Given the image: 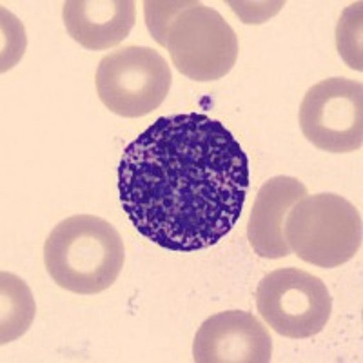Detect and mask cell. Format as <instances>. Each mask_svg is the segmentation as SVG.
<instances>
[{
	"mask_svg": "<svg viewBox=\"0 0 363 363\" xmlns=\"http://www.w3.org/2000/svg\"><path fill=\"white\" fill-rule=\"evenodd\" d=\"M186 2H153L145 0L144 15L149 33L153 35L155 40L165 48V33L169 28L171 21L184 9Z\"/></svg>",
	"mask_w": 363,
	"mask_h": 363,
	"instance_id": "13",
	"label": "cell"
},
{
	"mask_svg": "<svg viewBox=\"0 0 363 363\" xmlns=\"http://www.w3.org/2000/svg\"><path fill=\"white\" fill-rule=\"evenodd\" d=\"M165 48L173 66L196 82L223 79L238 58L235 29L202 2H186L167 28Z\"/></svg>",
	"mask_w": 363,
	"mask_h": 363,
	"instance_id": "4",
	"label": "cell"
},
{
	"mask_svg": "<svg viewBox=\"0 0 363 363\" xmlns=\"http://www.w3.org/2000/svg\"><path fill=\"white\" fill-rule=\"evenodd\" d=\"M284 235L300 260L318 267H338L362 249V215L338 194L303 196L287 213Z\"/></svg>",
	"mask_w": 363,
	"mask_h": 363,
	"instance_id": "3",
	"label": "cell"
},
{
	"mask_svg": "<svg viewBox=\"0 0 363 363\" xmlns=\"http://www.w3.org/2000/svg\"><path fill=\"white\" fill-rule=\"evenodd\" d=\"M272 340L264 323L245 311H223L207 318L196 330V363H267Z\"/></svg>",
	"mask_w": 363,
	"mask_h": 363,
	"instance_id": "8",
	"label": "cell"
},
{
	"mask_svg": "<svg viewBox=\"0 0 363 363\" xmlns=\"http://www.w3.org/2000/svg\"><path fill=\"white\" fill-rule=\"evenodd\" d=\"M33 294L24 280L11 274H0V343L13 342L28 333L35 320Z\"/></svg>",
	"mask_w": 363,
	"mask_h": 363,
	"instance_id": "11",
	"label": "cell"
},
{
	"mask_svg": "<svg viewBox=\"0 0 363 363\" xmlns=\"http://www.w3.org/2000/svg\"><path fill=\"white\" fill-rule=\"evenodd\" d=\"M307 196V187L298 178L274 177L260 187L247 223V238L252 251L267 260L291 255L284 225L291 207Z\"/></svg>",
	"mask_w": 363,
	"mask_h": 363,
	"instance_id": "9",
	"label": "cell"
},
{
	"mask_svg": "<svg viewBox=\"0 0 363 363\" xmlns=\"http://www.w3.org/2000/svg\"><path fill=\"white\" fill-rule=\"evenodd\" d=\"M67 33L91 51L115 48L129 37L136 21L131 0H69L62 6Z\"/></svg>",
	"mask_w": 363,
	"mask_h": 363,
	"instance_id": "10",
	"label": "cell"
},
{
	"mask_svg": "<svg viewBox=\"0 0 363 363\" xmlns=\"http://www.w3.org/2000/svg\"><path fill=\"white\" fill-rule=\"evenodd\" d=\"M307 140L327 153H352L363 144V86L343 77L314 84L300 106Z\"/></svg>",
	"mask_w": 363,
	"mask_h": 363,
	"instance_id": "7",
	"label": "cell"
},
{
	"mask_svg": "<svg viewBox=\"0 0 363 363\" xmlns=\"http://www.w3.org/2000/svg\"><path fill=\"white\" fill-rule=\"evenodd\" d=\"M171 69L158 51L125 45L100 60L96 93L111 113L140 118L164 104L171 89Z\"/></svg>",
	"mask_w": 363,
	"mask_h": 363,
	"instance_id": "5",
	"label": "cell"
},
{
	"mask_svg": "<svg viewBox=\"0 0 363 363\" xmlns=\"http://www.w3.org/2000/svg\"><path fill=\"white\" fill-rule=\"evenodd\" d=\"M362 2H354L343 11L336 28L340 57L354 71H363L362 62Z\"/></svg>",
	"mask_w": 363,
	"mask_h": 363,
	"instance_id": "12",
	"label": "cell"
},
{
	"mask_svg": "<svg viewBox=\"0 0 363 363\" xmlns=\"http://www.w3.org/2000/svg\"><path fill=\"white\" fill-rule=\"evenodd\" d=\"M256 307L277 335L303 340L322 333L333 313V298L322 280L296 267L269 272L256 289Z\"/></svg>",
	"mask_w": 363,
	"mask_h": 363,
	"instance_id": "6",
	"label": "cell"
},
{
	"mask_svg": "<svg viewBox=\"0 0 363 363\" xmlns=\"http://www.w3.org/2000/svg\"><path fill=\"white\" fill-rule=\"evenodd\" d=\"M249 178L247 155L222 122L202 113L160 116L122 153L120 203L149 242L202 251L233 231Z\"/></svg>",
	"mask_w": 363,
	"mask_h": 363,
	"instance_id": "1",
	"label": "cell"
},
{
	"mask_svg": "<svg viewBox=\"0 0 363 363\" xmlns=\"http://www.w3.org/2000/svg\"><path fill=\"white\" fill-rule=\"evenodd\" d=\"M124 262V240L100 216H69L55 227L44 244L50 277L74 294L108 291L118 280Z\"/></svg>",
	"mask_w": 363,
	"mask_h": 363,
	"instance_id": "2",
	"label": "cell"
}]
</instances>
